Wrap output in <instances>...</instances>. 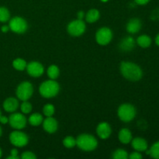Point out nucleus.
Instances as JSON below:
<instances>
[{
    "label": "nucleus",
    "instance_id": "nucleus-19",
    "mask_svg": "<svg viewBox=\"0 0 159 159\" xmlns=\"http://www.w3.org/2000/svg\"><path fill=\"white\" fill-rule=\"evenodd\" d=\"M99 18V12L96 9H90L85 16V20L88 23H93L97 21Z\"/></svg>",
    "mask_w": 159,
    "mask_h": 159
},
{
    "label": "nucleus",
    "instance_id": "nucleus-6",
    "mask_svg": "<svg viewBox=\"0 0 159 159\" xmlns=\"http://www.w3.org/2000/svg\"><path fill=\"white\" fill-rule=\"evenodd\" d=\"M68 32L70 35L73 37H79L84 34L85 31V24L82 20H76L74 21H71L68 25Z\"/></svg>",
    "mask_w": 159,
    "mask_h": 159
},
{
    "label": "nucleus",
    "instance_id": "nucleus-24",
    "mask_svg": "<svg viewBox=\"0 0 159 159\" xmlns=\"http://www.w3.org/2000/svg\"><path fill=\"white\" fill-rule=\"evenodd\" d=\"M112 158L114 159H127L128 158V154L123 149H118L113 152Z\"/></svg>",
    "mask_w": 159,
    "mask_h": 159
},
{
    "label": "nucleus",
    "instance_id": "nucleus-38",
    "mask_svg": "<svg viewBox=\"0 0 159 159\" xmlns=\"http://www.w3.org/2000/svg\"><path fill=\"white\" fill-rule=\"evenodd\" d=\"M2 128H1V127H0V137L2 136Z\"/></svg>",
    "mask_w": 159,
    "mask_h": 159
},
{
    "label": "nucleus",
    "instance_id": "nucleus-14",
    "mask_svg": "<svg viewBox=\"0 0 159 159\" xmlns=\"http://www.w3.org/2000/svg\"><path fill=\"white\" fill-rule=\"evenodd\" d=\"M19 107V102L15 98H8L3 102V108L6 112L12 113L16 111Z\"/></svg>",
    "mask_w": 159,
    "mask_h": 159
},
{
    "label": "nucleus",
    "instance_id": "nucleus-29",
    "mask_svg": "<svg viewBox=\"0 0 159 159\" xmlns=\"http://www.w3.org/2000/svg\"><path fill=\"white\" fill-rule=\"evenodd\" d=\"M20 108H21V111L23 113H29L32 110V106L30 102H26V101H23V103L21 104Z\"/></svg>",
    "mask_w": 159,
    "mask_h": 159
},
{
    "label": "nucleus",
    "instance_id": "nucleus-40",
    "mask_svg": "<svg viewBox=\"0 0 159 159\" xmlns=\"http://www.w3.org/2000/svg\"><path fill=\"white\" fill-rule=\"evenodd\" d=\"M101 1L103 2H107V1H108V0H101Z\"/></svg>",
    "mask_w": 159,
    "mask_h": 159
},
{
    "label": "nucleus",
    "instance_id": "nucleus-8",
    "mask_svg": "<svg viewBox=\"0 0 159 159\" xmlns=\"http://www.w3.org/2000/svg\"><path fill=\"white\" fill-rule=\"evenodd\" d=\"M112 37H113V33L108 27L100 28L96 34V41L100 45L108 44L111 41Z\"/></svg>",
    "mask_w": 159,
    "mask_h": 159
},
{
    "label": "nucleus",
    "instance_id": "nucleus-27",
    "mask_svg": "<svg viewBox=\"0 0 159 159\" xmlns=\"http://www.w3.org/2000/svg\"><path fill=\"white\" fill-rule=\"evenodd\" d=\"M63 144L67 148H71L76 145V140L73 137H66L63 141Z\"/></svg>",
    "mask_w": 159,
    "mask_h": 159
},
{
    "label": "nucleus",
    "instance_id": "nucleus-13",
    "mask_svg": "<svg viewBox=\"0 0 159 159\" xmlns=\"http://www.w3.org/2000/svg\"><path fill=\"white\" fill-rule=\"evenodd\" d=\"M43 127L48 133H54L57 129V120L51 116H47L43 122Z\"/></svg>",
    "mask_w": 159,
    "mask_h": 159
},
{
    "label": "nucleus",
    "instance_id": "nucleus-15",
    "mask_svg": "<svg viewBox=\"0 0 159 159\" xmlns=\"http://www.w3.org/2000/svg\"><path fill=\"white\" fill-rule=\"evenodd\" d=\"M135 46V40L132 37H127L120 41L119 48L121 51H129L134 49Z\"/></svg>",
    "mask_w": 159,
    "mask_h": 159
},
{
    "label": "nucleus",
    "instance_id": "nucleus-16",
    "mask_svg": "<svg viewBox=\"0 0 159 159\" xmlns=\"http://www.w3.org/2000/svg\"><path fill=\"white\" fill-rule=\"evenodd\" d=\"M141 22L139 19H131L127 24V30L130 34H136L141 30Z\"/></svg>",
    "mask_w": 159,
    "mask_h": 159
},
{
    "label": "nucleus",
    "instance_id": "nucleus-21",
    "mask_svg": "<svg viewBox=\"0 0 159 159\" xmlns=\"http://www.w3.org/2000/svg\"><path fill=\"white\" fill-rule=\"evenodd\" d=\"M29 122L33 126H38L43 122V117L40 113H34L29 118Z\"/></svg>",
    "mask_w": 159,
    "mask_h": 159
},
{
    "label": "nucleus",
    "instance_id": "nucleus-35",
    "mask_svg": "<svg viewBox=\"0 0 159 159\" xmlns=\"http://www.w3.org/2000/svg\"><path fill=\"white\" fill-rule=\"evenodd\" d=\"M9 26H2V28H1L2 32H3V33L8 32V31H9Z\"/></svg>",
    "mask_w": 159,
    "mask_h": 159
},
{
    "label": "nucleus",
    "instance_id": "nucleus-33",
    "mask_svg": "<svg viewBox=\"0 0 159 159\" xmlns=\"http://www.w3.org/2000/svg\"><path fill=\"white\" fill-rule=\"evenodd\" d=\"M134 1L138 5L143 6V5H146L147 3H148L150 0H134Z\"/></svg>",
    "mask_w": 159,
    "mask_h": 159
},
{
    "label": "nucleus",
    "instance_id": "nucleus-2",
    "mask_svg": "<svg viewBox=\"0 0 159 159\" xmlns=\"http://www.w3.org/2000/svg\"><path fill=\"white\" fill-rule=\"evenodd\" d=\"M59 89L60 87H59L58 83L55 82L54 79H51V80L43 82L40 85L39 91L43 97L48 99V98H52L57 96L59 92Z\"/></svg>",
    "mask_w": 159,
    "mask_h": 159
},
{
    "label": "nucleus",
    "instance_id": "nucleus-22",
    "mask_svg": "<svg viewBox=\"0 0 159 159\" xmlns=\"http://www.w3.org/2000/svg\"><path fill=\"white\" fill-rule=\"evenodd\" d=\"M59 73H60V71H59V68H57L56 65H51V66L48 68V77L51 79H55L58 77Z\"/></svg>",
    "mask_w": 159,
    "mask_h": 159
},
{
    "label": "nucleus",
    "instance_id": "nucleus-10",
    "mask_svg": "<svg viewBox=\"0 0 159 159\" xmlns=\"http://www.w3.org/2000/svg\"><path fill=\"white\" fill-rule=\"evenodd\" d=\"M9 123L12 128L20 130L26 127V119L21 113H16L9 116Z\"/></svg>",
    "mask_w": 159,
    "mask_h": 159
},
{
    "label": "nucleus",
    "instance_id": "nucleus-11",
    "mask_svg": "<svg viewBox=\"0 0 159 159\" xmlns=\"http://www.w3.org/2000/svg\"><path fill=\"white\" fill-rule=\"evenodd\" d=\"M27 73L32 77H40L43 73V67L40 63L37 61L30 62L26 65Z\"/></svg>",
    "mask_w": 159,
    "mask_h": 159
},
{
    "label": "nucleus",
    "instance_id": "nucleus-9",
    "mask_svg": "<svg viewBox=\"0 0 159 159\" xmlns=\"http://www.w3.org/2000/svg\"><path fill=\"white\" fill-rule=\"evenodd\" d=\"M9 141L16 147L22 148L27 144L28 137L23 132L13 131L9 135Z\"/></svg>",
    "mask_w": 159,
    "mask_h": 159
},
{
    "label": "nucleus",
    "instance_id": "nucleus-4",
    "mask_svg": "<svg viewBox=\"0 0 159 159\" xmlns=\"http://www.w3.org/2000/svg\"><path fill=\"white\" fill-rule=\"evenodd\" d=\"M118 116L123 122H130L136 116V110L130 104H123L118 109Z\"/></svg>",
    "mask_w": 159,
    "mask_h": 159
},
{
    "label": "nucleus",
    "instance_id": "nucleus-17",
    "mask_svg": "<svg viewBox=\"0 0 159 159\" xmlns=\"http://www.w3.org/2000/svg\"><path fill=\"white\" fill-rule=\"evenodd\" d=\"M132 147L137 152H144L148 149V143L144 138H136L132 141Z\"/></svg>",
    "mask_w": 159,
    "mask_h": 159
},
{
    "label": "nucleus",
    "instance_id": "nucleus-39",
    "mask_svg": "<svg viewBox=\"0 0 159 159\" xmlns=\"http://www.w3.org/2000/svg\"><path fill=\"white\" fill-rule=\"evenodd\" d=\"M2 157V150H1V148H0V158H1Z\"/></svg>",
    "mask_w": 159,
    "mask_h": 159
},
{
    "label": "nucleus",
    "instance_id": "nucleus-34",
    "mask_svg": "<svg viewBox=\"0 0 159 159\" xmlns=\"http://www.w3.org/2000/svg\"><path fill=\"white\" fill-rule=\"evenodd\" d=\"M8 122H9V119H8L6 116H0V123H2V124H7Z\"/></svg>",
    "mask_w": 159,
    "mask_h": 159
},
{
    "label": "nucleus",
    "instance_id": "nucleus-5",
    "mask_svg": "<svg viewBox=\"0 0 159 159\" xmlns=\"http://www.w3.org/2000/svg\"><path fill=\"white\" fill-rule=\"evenodd\" d=\"M33 92H34V88L31 83L28 82H23L17 87L16 96L20 100L26 101L31 97Z\"/></svg>",
    "mask_w": 159,
    "mask_h": 159
},
{
    "label": "nucleus",
    "instance_id": "nucleus-23",
    "mask_svg": "<svg viewBox=\"0 0 159 159\" xmlns=\"http://www.w3.org/2000/svg\"><path fill=\"white\" fill-rule=\"evenodd\" d=\"M12 66L18 71H23L26 68V63L23 59L16 58L12 62Z\"/></svg>",
    "mask_w": 159,
    "mask_h": 159
},
{
    "label": "nucleus",
    "instance_id": "nucleus-3",
    "mask_svg": "<svg viewBox=\"0 0 159 159\" xmlns=\"http://www.w3.org/2000/svg\"><path fill=\"white\" fill-rule=\"evenodd\" d=\"M76 145L80 149L86 152H90L96 148L98 145L97 140L90 134L80 135L76 139Z\"/></svg>",
    "mask_w": 159,
    "mask_h": 159
},
{
    "label": "nucleus",
    "instance_id": "nucleus-32",
    "mask_svg": "<svg viewBox=\"0 0 159 159\" xmlns=\"http://www.w3.org/2000/svg\"><path fill=\"white\" fill-rule=\"evenodd\" d=\"M129 158L130 159H141L142 158V155H141L138 152H132V153L130 154Z\"/></svg>",
    "mask_w": 159,
    "mask_h": 159
},
{
    "label": "nucleus",
    "instance_id": "nucleus-12",
    "mask_svg": "<svg viewBox=\"0 0 159 159\" xmlns=\"http://www.w3.org/2000/svg\"><path fill=\"white\" fill-rule=\"evenodd\" d=\"M96 133L101 139H107L111 134V127L110 124L102 122L98 125L96 128Z\"/></svg>",
    "mask_w": 159,
    "mask_h": 159
},
{
    "label": "nucleus",
    "instance_id": "nucleus-20",
    "mask_svg": "<svg viewBox=\"0 0 159 159\" xmlns=\"http://www.w3.org/2000/svg\"><path fill=\"white\" fill-rule=\"evenodd\" d=\"M137 43L141 48H147L152 44V39L148 35H141L137 39Z\"/></svg>",
    "mask_w": 159,
    "mask_h": 159
},
{
    "label": "nucleus",
    "instance_id": "nucleus-1",
    "mask_svg": "<svg viewBox=\"0 0 159 159\" xmlns=\"http://www.w3.org/2000/svg\"><path fill=\"white\" fill-rule=\"evenodd\" d=\"M120 71L125 79L134 82L140 80L143 75L141 68L132 62L123 61L120 64Z\"/></svg>",
    "mask_w": 159,
    "mask_h": 159
},
{
    "label": "nucleus",
    "instance_id": "nucleus-18",
    "mask_svg": "<svg viewBox=\"0 0 159 159\" xmlns=\"http://www.w3.org/2000/svg\"><path fill=\"white\" fill-rule=\"evenodd\" d=\"M119 140L123 144H128L132 141L131 132L127 128L122 129L119 133Z\"/></svg>",
    "mask_w": 159,
    "mask_h": 159
},
{
    "label": "nucleus",
    "instance_id": "nucleus-31",
    "mask_svg": "<svg viewBox=\"0 0 159 159\" xmlns=\"http://www.w3.org/2000/svg\"><path fill=\"white\" fill-rule=\"evenodd\" d=\"M11 155L7 157V159H19L20 157L18 156V151L17 149H12L11 150Z\"/></svg>",
    "mask_w": 159,
    "mask_h": 159
},
{
    "label": "nucleus",
    "instance_id": "nucleus-30",
    "mask_svg": "<svg viewBox=\"0 0 159 159\" xmlns=\"http://www.w3.org/2000/svg\"><path fill=\"white\" fill-rule=\"evenodd\" d=\"M20 158L23 159H35L37 158V156H36L33 152H23V153L22 154Z\"/></svg>",
    "mask_w": 159,
    "mask_h": 159
},
{
    "label": "nucleus",
    "instance_id": "nucleus-7",
    "mask_svg": "<svg viewBox=\"0 0 159 159\" xmlns=\"http://www.w3.org/2000/svg\"><path fill=\"white\" fill-rule=\"evenodd\" d=\"M9 30L16 34H23L27 30V23L26 20L19 16L12 18L9 21Z\"/></svg>",
    "mask_w": 159,
    "mask_h": 159
},
{
    "label": "nucleus",
    "instance_id": "nucleus-36",
    "mask_svg": "<svg viewBox=\"0 0 159 159\" xmlns=\"http://www.w3.org/2000/svg\"><path fill=\"white\" fill-rule=\"evenodd\" d=\"M84 17V12L83 11H80V12H78V18L79 20H82Z\"/></svg>",
    "mask_w": 159,
    "mask_h": 159
},
{
    "label": "nucleus",
    "instance_id": "nucleus-28",
    "mask_svg": "<svg viewBox=\"0 0 159 159\" xmlns=\"http://www.w3.org/2000/svg\"><path fill=\"white\" fill-rule=\"evenodd\" d=\"M43 112L46 116H51L54 113V107L51 104H47L43 107Z\"/></svg>",
    "mask_w": 159,
    "mask_h": 159
},
{
    "label": "nucleus",
    "instance_id": "nucleus-41",
    "mask_svg": "<svg viewBox=\"0 0 159 159\" xmlns=\"http://www.w3.org/2000/svg\"><path fill=\"white\" fill-rule=\"evenodd\" d=\"M0 116H1V111H0Z\"/></svg>",
    "mask_w": 159,
    "mask_h": 159
},
{
    "label": "nucleus",
    "instance_id": "nucleus-37",
    "mask_svg": "<svg viewBox=\"0 0 159 159\" xmlns=\"http://www.w3.org/2000/svg\"><path fill=\"white\" fill-rule=\"evenodd\" d=\"M155 43H156V44L159 46V34L157 35L156 38H155Z\"/></svg>",
    "mask_w": 159,
    "mask_h": 159
},
{
    "label": "nucleus",
    "instance_id": "nucleus-25",
    "mask_svg": "<svg viewBox=\"0 0 159 159\" xmlns=\"http://www.w3.org/2000/svg\"><path fill=\"white\" fill-rule=\"evenodd\" d=\"M10 14L9 10L5 7H0V22L5 23L9 20Z\"/></svg>",
    "mask_w": 159,
    "mask_h": 159
},
{
    "label": "nucleus",
    "instance_id": "nucleus-26",
    "mask_svg": "<svg viewBox=\"0 0 159 159\" xmlns=\"http://www.w3.org/2000/svg\"><path fill=\"white\" fill-rule=\"evenodd\" d=\"M150 154L151 157L153 158L159 159V141L155 143L150 148Z\"/></svg>",
    "mask_w": 159,
    "mask_h": 159
}]
</instances>
